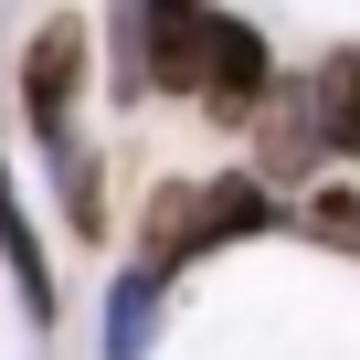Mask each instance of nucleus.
<instances>
[{
  "label": "nucleus",
  "instance_id": "423d86ee",
  "mask_svg": "<svg viewBox=\"0 0 360 360\" xmlns=\"http://www.w3.org/2000/svg\"><path fill=\"white\" fill-rule=\"evenodd\" d=\"M307 96H318V138H328V159H360V43L328 53V64L307 75Z\"/></svg>",
  "mask_w": 360,
  "mask_h": 360
},
{
  "label": "nucleus",
  "instance_id": "20e7f679",
  "mask_svg": "<svg viewBox=\"0 0 360 360\" xmlns=\"http://www.w3.org/2000/svg\"><path fill=\"white\" fill-rule=\"evenodd\" d=\"M75 96H85V32H75V22H43L32 53H22V117H32L43 159L75 148Z\"/></svg>",
  "mask_w": 360,
  "mask_h": 360
},
{
  "label": "nucleus",
  "instance_id": "0eeeda50",
  "mask_svg": "<svg viewBox=\"0 0 360 360\" xmlns=\"http://www.w3.org/2000/svg\"><path fill=\"white\" fill-rule=\"evenodd\" d=\"M159 286H169V276H148V265H127V276H117V297H106V360H148Z\"/></svg>",
  "mask_w": 360,
  "mask_h": 360
},
{
  "label": "nucleus",
  "instance_id": "6e6552de",
  "mask_svg": "<svg viewBox=\"0 0 360 360\" xmlns=\"http://www.w3.org/2000/svg\"><path fill=\"white\" fill-rule=\"evenodd\" d=\"M0 255H11V276H22L32 328H53V265H43V244H32V223H22V202H11V169H0Z\"/></svg>",
  "mask_w": 360,
  "mask_h": 360
},
{
  "label": "nucleus",
  "instance_id": "7ed1b4c3",
  "mask_svg": "<svg viewBox=\"0 0 360 360\" xmlns=\"http://www.w3.org/2000/svg\"><path fill=\"white\" fill-rule=\"evenodd\" d=\"M265 85H276L265 32L233 22V11H212V32H202V75H191V106H202L212 127H244V117L265 106Z\"/></svg>",
  "mask_w": 360,
  "mask_h": 360
},
{
  "label": "nucleus",
  "instance_id": "1a4fd4ad",
  "mask_svg": "<svg viewBox=\"0 0 360 360\" xmlns=\"http://www.w3.org/2000/svg\"><path fill=\"white\" fill-rule=\"evenodd\" d=\"M297 233L307 244H328V255H349L360 265V191H318L307 212H297Z\"/></svg>",
  "mask_w": 360,
  "mask_h": 360
},
{
  "label": "nucleus",
  "instance_id": "39448f33",
  "mask_svg": "<svg viewBox=\"0 0 360 360\" xmlns=\"http://www.w3.org/2000/svg\"><path fill=\"white\" fill-rule=\"evenodd\" d=\"M244 127H255V180H307V169L328 159V138H318V96H307V75H297V85H265V106H255Z\"/></svg>",
  "mask_w": 360,
  "mask_h": 360
},
{
  "label": "nucleus",
  "instance_id": "f03ea898",
  "mask_svg": "<svg viewBox=\"0 0 360 360\" xmlns=\"http://www.w3.org/2000/svg\"><path fill=\"white\" fill-rule=\"evenodd\" d=\"M212 0H117V96H191Z\"/></svg>",
  "mask_w": 360,
  "mask_h": 360
},
{
  "label": "nucleus",
  "instance_id": "f257e3e1",
  "mask_svg": "<svg viewBox=\"0 0 360 360\" xmlns=\"http://www.w3.org/2000/svg\"><path fill=\"white\" fill-rule=\"evenodd\" d=\"M244 233H276V180H255V169H233V180H169L159 191V223H148V244H138V265L148 276H169V265H191V255H212V244H244Z\"/></svg>",
  "mask_w": 360,
  "mask_h": 360
}]
</instances>
